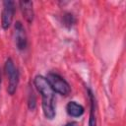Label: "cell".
<instances>
[{
	"instance_id": "30bf717a",
	"label": "cell",
	"mask_w": 126,
	"mask_h": 126,
	"mask_svg": "<svg viewBox=\"0 0 126 126\" xmlns=\"http://www.w3.org/2000/svg\"><path fill=\"white\" fill-rule=\"evenodd\" d=\"M28 105H29V108L31 110H33L35 108V105H36V99H35V96L33 94V93H30V95H29V99H28Z\"/></svg>"
},
{
	"instance_id": "7a4b0ae2",
	"label": "cell",
	"mask_w": 126,
	"mask_h": 126,
	"mask_svg": "<svg viewBox=\"0 0 126 126\" xmlns=\"http://www.w3.org/2000/svg\"><path fill=\"white\" fill-rule=\"evenodd\" d=\"M4 70L5 73L8 77V88H7V92L9 94H14L17 91L18 85H19V81H20V73L18 68L15 66V63L13 61L12 58H8L5 62L4 65Z\"/></svg>"
},
{
	"instance_id": "3957f363",
	"label": "cell",
	"mask_w": 126,
	"mask_h": 126,
	"mask_svg": "<svg viewBox=\"0 0 126 126\" xmlns=\"http://www.w3.org/2000/svg\"><path fill=\"white\" fill-rule=\"evenodd\" d=\"M47 82L49 83L51 89L54 93H58L62 95H68L71 93V86L70 84L59 74L49 72L45 77Z\"/></svg>"
},
{
	"instance_id": "277c9868",
	"label": "cell",
	"mask_w": 126,
	"mask_h": 126,
	"mask_svg": "<svg viewBox=\"0 0 126 126\" xmlns=\"http://www.w3.org/2000/svg\"><path fill=\"white\" fill-rule=\"evenodd\" d=\"M16 10V4L14 1L6 0L3 2V10L1 13V26L4 30H7L13 21Z\"/></svg>"
},
{
	"instance_id": "ba28073f",
	"label": "cell",
	"mask_w": 126,
	"mask_h": 126,
	"mask_svg": "<svg viewBox=\"0 0 126 126\" xmlns=\"http://www.w3.org/2000/svg\"><path fill=\"white\" fill-rule=\"evenodd\" d=\"M66 111L72 117H80L84 114L85 108L79 102H77L75 100H71L66 105Z\"/></svg>"
},
{
	"instance_id": "8992f818",
	"label": "cell",
	"mask_w": 126,
	"mask_h": 126,
	"mask_svg": "<svg viewBox=\"0 0 126 126\" xmlns=\"http://www.w3.org/2000/svg\"><path fill=\"white\" fill-rule=\"evenodd\" d=\"M19 5H20L22 14H23L24 18L26 19V21L28 23H32L33 21V17H34L32 2V1H20Z\"/></svg>"
},
{
	"instance_id": "6da1fadb",
	"label": "cell",
	"mask_w": 126,
	"mask_h": 126,
	"mask_svg": "<svg viewBox=\"0 0 126 126\" xmlns=\"http://www.w3.org/2000/svg\"><path fill=\"white\" fill-rule=\"evenodd\" d=\"M33 84L41 94L42 98V111L47 119H53L55 117V100H54V91L51 89L46 78L42 75H36L33 79Z\"/></svg>"
},
{
	"instance_id": "52a82bcc",
	"label": "cell",
	"mask_w": 126,
	"mask_h": 126,
	"mask_svg": "<svg viewBox=\"0 0 126 126\" xmlns=\"http://www.w3.org/2000/svg\"><path fill=\"white\" fill-rule=\"evenodd\" d=\"M88 95L90 98L91 106H90V118H89V126H96V115H95V110H96V101H95V96L91 89H88Z\"/></svg>"
},
{
	"instance_id": "5b68a950",
	"label": "cell",
	"mask_w": 126,
	"mask_h": 126,
	"mask_svg": "<svg viewBox=\"0 0 126 126\" xmlns=\"http://www.w3.org/2000/svg\"><path fill=\"white\" fill-rule=\"evenodd\" d=\"M14 39L19 50H25L28 45V38L26 30L20 21H17L14 26Z\"/></svg>"
},
{
	"instance_id": "9c48e42d",
	"label": "cell",
	"mask_w": 126,
	"mask_h": 126,
	"mask_svg": "<svg viewBox=\"0 0 126 126\" xmlns=\"http://www.w3.org/2000/svg\"><path fill=\"white\" fill-rule=\"evenodd\" d=\"M76 22V19L74 17V15L72 13H69V12H66L64 13L63 17H62V23L65 27L67 28H71Z\"/></svg>"
},
{
	"instance_id": "8fae6325",
	"label": "cell",
	"mask_w": 126,
	"mask_h": 126,
	"mask_svg": "<svg viewBox=\"0 0 126 126\" xmlns=\"http://www.w3.org/2000/svg\"><path fill=\"white\" fill-rule=\"evenodd\" d=\"M64 126H78V125H77L76 122H70V123H67V124L64 125Z\"/></svg>"
},
{
	"instance_id": "7c38bea8",
	"label": "cell",
	"mask_w": 126,
	"mask_h": 126,
	"mask_svg": "<svg viewBox=\"0 0 126 126\" xmlns=\"http://www.w3.org/2000/svg\"><path fill=\"white\" fill-rule=\"evenodd\" d=\"M0 85H1V72H0Z\"/></svg>"
}]
</instances>
